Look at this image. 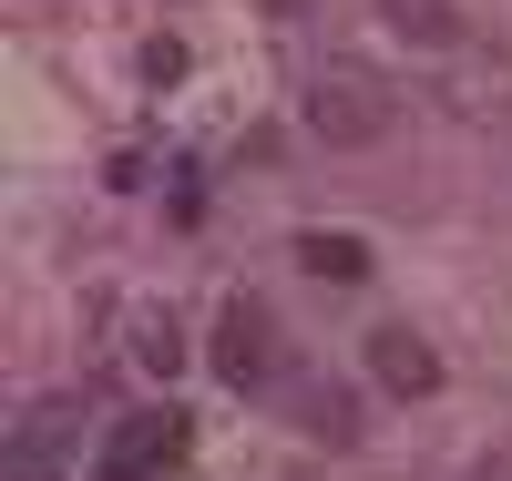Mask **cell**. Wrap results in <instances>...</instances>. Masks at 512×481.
Instances as JSON below:
<instances>
[{
    "label": "cell",
    "mask_w": 512,
    "mask_h": 481,
    "mask_svg": "<svg viewBox=\"0 0 512 481\" xmlns=\"http://www.w3.org/2000/svg\"><path fill=\"white\" fill-rule=\"evenodd\" d=\"M502 113H512V103H502Z\"/></svg>",
    "instance_id": "cell-11"
},
{
    "label": "cell",
    "mask_w": 512,
    "mask_h": 481,
    "mask_svg": "<svg viewBox=\"0 0 512 481\" xmlns=\"http://www.w3.org/2000/svg\"><path fill=\"white\" fill-rule=\"evenodd\" d=\"M185 461V410H134L103 441V471L93 481H154V471H175Z\"/></svg>",
    "instance_id": "cell-3"
},
{
    "label": "cell",
    "mask_w": 512,
    "mask_h": 481,
    "mask_svg": "<svg viewBox=\"0 0 512 481\" xmlns=\"http://www.w3.org/2000/svg\"><path fill=\"white\" fill-rule=\"evenodd\" d=\"M472 481H512V461H482V471H472Z\"/></svg>",
    "instance_id": "cell-10"
},
{
    "label": "cell",
    "mask_w": 512,
    "mask_h": 481,
    "mask_svg": "<svg viewBox=\"0 0 512 481\" xmlns=\"http://www.w3.org/2000/svg\"><path fill=\"white\" fill-rule=\"evenodd\" d=\"M390 123H400V103L379 93L369 72H318V82H308V134H318V144L359 154V144H390Z\"/></svg>",
    "instance_id": "cell-1"
},
{
    "label": "cell",
    "mask_w": 512,
    "mask_h": 481,
    "mask_svg": "<svg viewBox=\"0 0 512 481\" xmlns=\"http://www.w3.org/2000/svg\"><path fill=\"white\" fill-rule=\"evenodd\" d=\"M369 379L400 389V400H431V389H441V348L420 328H369Z\"/></svg>",
    "instance_id": "cell-4"
},
{
    "label": "cell",
    "mask_w": 512,
    "mask_h": 481,
    "mask_svg": "<svg viewBox=\"0 0 512 481\" xmlns=\"http://www.w3.org/2000/svg\"><path fill=\"white\" fill-rule=\"evenodd\" d=\"M379 21H390L400 41H420V52H451V41H461V11H451V0H379Z\"/></svg>",
    "instance_id": "cell-7"
},
{
    "label": "cell",
    "mask_w": 512,
    "mask_h": 481,
    "mask_svg": "<svg viewBox=\"0 0 512 481\" xmlns=\"http://www.w3.org/2000/svg\"><path fill=\"white\" fill-rule=\"evenodd\" d=\"M297 267H308V277H328V287H359V277H369V236L308 226V236H297Z\"/></svg>",
    "instance_id": "cell-6"
},
{
    "label": "cell",
    "mask_w": 512,
    "mask_h": 481,
    "mask_svg": "<svg viewBox=\"0 0 512 481\" xmlns=\"http://www.w3.org/2000/svg\"><path fill=\"white\" fill-rule=\"evenodd\" d=\"M287 410H297V430H308V441H328V451L359 441V389H338V379H297Z\"/></svg>",
    "instance_id": "cell-5"
},
{
    "label": "cell",
    "mask_w": 512,
    "mask_h": 481,
    "mask_svg": "<svg viewBox=\"0 0 512 481\" xmlns=\"http://www.w3.org/2000/svg\"><path fill=\"white\" fill-rule=\"evenodd\" d=\"M11 481H62V471L41 461V451H11Z\"/></svg>",
    "instance_id": "cell-9"
},
{
    "label": "cell",
    "mask_w": 512,
    "mask_h": 481,
    "mask_svg": "<svg viewBox=\"0 0 512 481\" xmlns=\"http://www.w3.org/2000/svg\"><path fill=\"white\" fill-rule=\"evenodd\" d=\"M134 359H144L154 379H175V369H185V328H175V318H144V338H134Z\"/></svg>",
    "instance_id": "cell-8"
},
{
    "label": "cell",
    "mask_w": 512,
    "mask_h": 481,
    "mask_svg": "<svg viewBox=\"0 0 512 481\" xmlns=\"http://www.w3.org/2000/svg\"><path fill=\"white\" fill-rule=\"evenodd\" d=\"M205 359H216L226 389H267V379L287 369L277 308H267V297H226V308H216V348H205Z\"/></svg>",
    "instance_id": "cell-2"
}]
</instances>
